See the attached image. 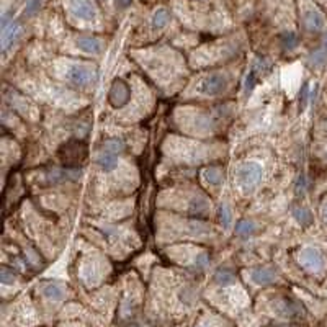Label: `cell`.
<instances>
[{
    "instance_id": "52a82bcc",
    "label": "cell",
    "mask_w": 327,
    "mask_h": 327,
    "mask_svg": "<svg viewBox=\"0 0 327 327\" xmlns=\"http://www.w3.org/2000/svg\"><path fill=\"white\" fill-rule=\"evenodd\" d=\"M70 12L82 20H94L97 17V9L90 0H70Z\"/></svg>"
},
{
    "instance_id": "3957f363",
    "label": "cell",
    "mask_w": 327,
    "mask_h": 327,
    "mask_svg": "<svg viewBox=\"0 0 327 327\" xmlns=\"http://www.w3.org/2000/svg\"><path fill=\"white\" fill-rule=\"evenodd\" d=\"M226 87H227L226 75L221 74V72H211V74H208L205 78H201V82L196 90H198L201 95L214 97V95H219L221 92H224Z\"/></svg>"
},
{
    "instance_id": "4fadbf2b",
    "label": "cell",
    "mask_w": 327,
    "mask_h": 327,
    "mask_svg": "<svg viewBox=\"0 0 327 327\" xmlns=\"http://www.w3.org/2000/svg\"><path fill=\"white\" fill-rule=\"evenodd\" d=\"M252 280L259 285H268L277 280V273H275L273 268H268V267L257 268V270L252 272Z\"/></svg>"
},
{
    "instance_id": "7a4b0ae2",
    "label": "cell",
    "mask_w": 327,
    "mask_h": 327,
    "mask_svg": "<svg viewBox=\"0 0 327 327\" xmlns=\"http://www.w3.org/2000/svg\"><path fill=\"white\" fill-rule=\"evenodd\" d=\"M262 175H264L262 166H259L257 162H247L237 170V185L244 192H251L260 183Z\"/></svg>"
},
{
    "instance_id": "7402d4cb",
    "label": "cell",
    "mask_w": 327,
    "mask_h": 327,
    "mask_svg": "<svg viewBox=\"0 0 327 327\" xmlns=\"http://www.w3.org/2000/svg\"><path fill=\"white\" fill-rule=\"evenodd\" d=\"M281 46L286 49V51H291L298 46V35L294 31H285L281 35Z\"/></svg>"
},
{
    "instance_id": "d6986e66",
    "label": "cell",
    "mask_w": 327,
    "mask_h": 327,
    "mask_svg": "<svg viewBox=\"0 0 327 327\" xmlns=\"http://www.w3.org/2000/svg\"><path fill=\"white\" fill-rule=\"evenodd\" d=\"M103 150H107V152H111V154H120L124 150V144L116 139V137H110V139H105L103 142Z\"/></svg>"
},
{
    "instance_id": "277c9868",
    "label": "cell",
    "mask_w": 327,
    "mask_h": 327,
    "mask_svg": "<svg viewBox=\"0 0 327 327\" xmlns=\"http://www.w3.org/2000/svg\"><path fill=\"white\" fill-rule=\"evenodd\" d=\"M85 155H87V147L80 141H70L59 150V157H61V160L67 167H72L74 164L82 162L85 159Z\"/></svg>"
},
{
    "instance_id": "d6a6232c",
    "label": "cell",
    "mask_w": 327,
    "mask_h": 327,
    "mask_svg": "<svg viewBox=\"0 0 327 327\" xmlns=\"http://www.w3.org/2000/svg\"><path fill=\"white\" fill-rule=\"evenodd\" d=\"M203 327H206V325H203Z\"/></svg>"
},
{
    "instance_id": "603a6c76",
    "label": "cell",
    "mask_w": 327,
    "mask_h": 327,
    "mask_svg": "<svg viewBox=\"0 0 327 327\" xmlns=\"http://www.w3.org/2000/svg\"><path fill=\"white\" fill-rule=\"evenodd\" d=\"M205 180L209 183V185H219L222 182V174L221 169L218 167H209L205 170Z\"/></svg>"
},
{
    "instance_id": "ba28073f",
    "label": "cell",
    "mask_w": 327,
    "mask_h": 327,
    "mask_svg": "<svg viewBox=\"0 0 327 327\" xmlns=\"http://www.w3.org/2000/svg\"><path fill=\"white\" fill-rule=\"evenodd\" d=\"M80 179V170L75 169H54L48 174V183H62V182H74Z\"/></svg>"
},
{
    "instance_id": "d4e9b609",
    "label": "cell",
    "mask_w": 327,
    "mask_h": 327,
    "mask_svg": "<svg viewBox=\"0 0 327 327\" xmlns=\"http://www.w3.org/2000/svg\"><path fill=\"white\" fill-rule=\"evenodd\" d=\"M41 9V0H26L25 4V15L26 17H33L35 13L39 12Z\"/></svg>"
},
{
    "instance_id": "5b68a950",
    "label": "cell",
    "mask_w": 327,
    "mask_h": 327,
    "mask_svg": "<svg viewBox=\"0 0 327 327\" xmlns=\"http://www.w3.org/2000/svg\"><path fill=\"white\" fill-rule=\"evenodd\" d=\"M299 264L309 272H319L324 267V257L317 249L306 247L299 252Z\"/></svg>"
},
{
    "instance_id": "f546056e",
    "label": "cell",
    "mask_w": 327,
    "mask_h": 327,
    "mask_svg": "<svg viewBox=\"0 0 327 327\" xmlns=\"http://www.w3.org/2000/svg\"><path fill=\"white\" fill-rule=\"evenodd\" d=\"M324 218H325V221H327V205H325V208H324Z\"/></svg>"
},
{
    "instance_id": "e0dca14e",
    "label": "cell",
    "mask_w": 327,
    "mask_h": 327,
    "mask_svg": "<svg viewBox=\"0 0 327 327\" xmlns=\"http://www.w3.org/2000/svg\"><path fill=\"white\" fill-rule=\"evenodd\" d=\"M170 22V12L167 9H157L152 15V26L154 28H164Z\"/></svg>"
},
{
    "instance_id": "484cf974",
    "label": "cell",
    "mask_w": 327,
    "mask_h": 327,
    "mask_svg": "<svg viewBox=\"0 0 327 327\" xmlns=\"http://www.w3.org/2000/svg\"><path fill=\"white\" fill-rule=\"evenodd\" d=\"M13 280H15L13 272H10L7 267H2V281L4 283H13Z\"/></svg>"
},
{
    "instance_id": "9c48e42d",
    "label": "cell",
    "mask_w": 327,
    "mask_h": 327,
    "mask_svg": "<svg viewBox=\"0 0 327 327\" xmlns=\"http://www.w3.org/2000/svg\"><path fill=\"white\" fill-rule=\"evenodd\" d=\"M303 22L307 31L312 33H319L324 30L325 26V20L322 17V13H319L317 10H307L303 17Z\"/></svg>"
},
{
    "instance_id": "6da1fadb",
    "label": "cell",
    "mask_w": 327,
    "mask_h": 327,
    "mask_svg": "<svg viewBox=\"0 0 327 327\" xmlns=\"http://www.w3.org/2000/svg\"><path fill=\"white\" fill-rule=\"evenodd\" d=\"M65 78L77 87H92L98 80V70L89 64H70L65 70Z\"/></svg>"
},
{
    "instance_id": "4316f807",
    "label": "cell",
    "mask_w": 327,
    "mask_h": 327,
    "mask_svg": "<svg viewBox=\"0 0 327 327\" xmlns=\"http://www.w3.org/2000/svg\"><path fill=\"white\" fill-rule=\"evenodd\" d=\"M304 188H306V179L304 177H299V180H298V183H296V192L299 193H303L304 192Z\"/></svg>"
},
{
    "instance_id": "1f68e13d",
    "label": "cell",
    "mask_w": 327,
    "mask_h": 327,
    "mask_svg": "<svg viewBox=\"0 0 327 327\" xmlns=\"http://www.w3.org/2000/svg\"><path fill=\"white\" fill-rule=\"evenodd\" d=\"M131 327H141V325H136V324H134V325H131Z\"/></svg>"
},
{
    "instance_id": "83f0119b",
    "label": "cell",
    "mask_w": 327,
    "mask_h": 327,
    "mask_svg": "<svg viewBox=\"0 0 327 327\" xmlns=\"http://www.w3.org/2000/svg\"><path fill=\"white\" fill-rule=\"evenodd\" d=\"M307 94H309V87H307V85H304V87H303V95H301V102H303V105H306L307 97H309Z\"/></svg>"
},
{
    "instance_id": "cb8c5ba5",
    "label": "cell",
    "mask_w": 327,
    "mask_h": 327,
    "mask_svg": "<svg viewBox=\"0 0 327 327\" xmlns=\"http://www.w3.org/2000/svg\"><path fill=\"white\" fill-rule=\"evenodd\" d=\"M231 221H232V213H231V208L227 205H222L219 208V222L222 227H229L231 226Z\"/></svg>"
},
{
    "instance_id": "30bf717a",
    "label": "cell",
    "mask_w": 327,
    "mask_h": 327,
    "mask_svg": "<svg viewBox=\"0 0 327 327\" xmlns=\"http://www.w3.org/2000/svg\"><path fill=\"white\" fill-rule=\"evenodd\" d=\"M20 33H22V25L18 22H13L2 28V51H7L18 39Z\"/></svg>"
},
{
    "instance_id": "8992f818",
    "label": "cell",
    "mask_w": 327,
    "mask_h": 327,
    "mask_svg": "<svg viewBox=\"0 0 327 327\" xmlns=\"http://www.w3.org/2000/svg\"><path fill=\"white\" fill-rule=\"evenodd\" d=\"M129 95H131V92H129V87L126 84H124L123 80H116L113 84V87H111L110 90V103L113 105L115 108H121L124 103H128L129 100Z\"/></svg>"
},
{
    "instance_id": "44dd1931",
    "label": "cell",
    "mask_w": 327,
    "mask_h": 327,
    "mask_svg": "<svg viewBox=\"0 0 327 327\" xmlns=\"http://www.w3.org/2000/svg\"><path fill=\"white\" fill-rule=\"evenodd\" d=\"M293 214L301 226H309L312 222V214L309 213V209H306V208H294Z\"/></svg>"
},
{
    "instance_id": "9a60e30c",
    "label": "cell",
    "mask_w": 327,
    "mask_h": 327,
    "mask_svg": "<svg viewBox=\"0 0 327 327\" xmlns=\"http://www.w3.org/2000/svg\"><path fill=\"white\" fill-rule=\"evenodd\" d=\"M97 164L100 166V169L103 170V172H111V170L116 169L118 159H116L115 154L107 152V150H102L100 155L97 157Z\"/></svg>"
},
{
    "instance_id": "7c38bea8",
    "label": "cell",
    "mask_w": 327,
    "mask_h": 327,
    "mask_svg": "<svg viewBox=\"0 0 327 327\" xmlns=\"http://www.w3.org/2000/svg\"><path fill=\"white\" fill-rule=\"evenodd\" d=\"M43 294L52 301H61L65 296V286L57 281H48L43 285Z\"/></svg>"
},
{
    "instance_id": "f1b7e54d",
    "label": "cell",
    "mask_w": 327,
    "mask_h": 327,
    "mask_svg": "<svg viewBox=\"0 0 327 327\" xmlns=\"http://www.w3.org/2000/svg\"><path fill=\"white\" fill-rule=\"evenodd\" d=\"M116 2L120 7H128L131 4V0H116Z\"/></svg>"
},
{
    "instance_id": "4dcf8cb0",
    "label": "cell",
    "mask_w": 327,
    "mask_h": 327,
    "mask_svg": "<svg viewBox=\"0 0 327 327\" xmlns=\"http://www.w3.org/2000/svg\"><path fill=\"white\" fill-rule=\"evenodd\" d=\"M324 43H325V48H327V35H325V41Z\"/></svg>"
},
{
    "instance_id": "8fae6325",
    "label": "cell",
    "mask_w": 327,
    "mask_h": 327,
    "mask_svg": "<svg viewBox=\"0 0 327 327\" xmlns=\"http://www.w3.org/2000/svg\"><path fill=\"white\" fill-rule=\"evenodd\" d=\"M77 48L84 52H89V54H100L103 44L95 36H80L77 39Z\"/></svg>"
},
{
    "instance_id": "ffe728a7",
    "label": "cell",
    "mask_w": 327,
    "mask_h": 327,
    "mask_svg": "<svg viewBox=\"0 0 327 327\" xmlns=\"http://www.w3.org/2000/svg\"><path fill=\"white\" fill-rule=\"evenodd\" d=\"M254 232H255V224L252 221L242 219L237 222V226H235V234L242 235V237H249V235L254 234Z\"/></svg>"
},
{
    "instance_id": "2e32d148",
    "label": "cell",
    "mask_w": 327,
    "mask_h": 327,
    "mask_svg": "<svg viewBox=\"0 0 327 327\" xmlns=\"http://www.w3.org/2000/svg\"><path fill=\"white\" fill-rule=\"evenodd\" d=\"M325 62H327V48L325 46L324 48H317L316 51L311 52L309 64L312 65V67H322V65H325Z\"/></svg>"
},
{
    "instance_id": "5bb4252c",
    "label": "cell",
    "mask_w": 327,
    "mask_h": 327,
    "mask_svg": "<svg viewBox=\"0 0 327 327\" xmlns=\"http://www.w3.org/2000/svg\"><path fill=\"white\" fill-rule=\"evenodd\" d=\"M275 307H277V312L283 317H293V316H296V314H299V307L294 304L291 299H286V298L278 299Z\"/></svg>"
},
{
    "instance_id": "ac0fdd59",
    "label": "cell",
    "mask_w": 327,
    "mask_h": 327,
    "mask_svg": "<svg viewBox=\"0 0 327 327\" xmlns=\"http://www.w3.org/2000/svg\"><path fill=\"white\" fill-rule=\"evenodd\" d=\"M234 272L232 270H229V268H219L218 272L214 273V281L218 285H222V286H226V285H231L232 281H234Z\"/></svg>"
}]
</instances>
